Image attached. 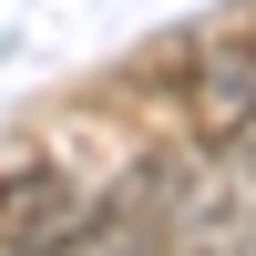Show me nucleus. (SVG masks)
Here are the masks:
<instances>
[{
  "instance_id": "f03ea898",
  "label": "nucleus",
  "mask_w": 256,
  "mask_h": 256,
  "mask_svg": "<svg viewBox=\"0 0 256 256\" xmlns=\"http://www.w3.org/2000/svg\"><path fill=\"white\" fill-rule=\"evenodd\" d=\"M184 113H195V134L216 144V154L226 144L256 154V20L195 41V62H184Z\"/></svg>"
},
{
  "instance_id": "f257e3e1",
  "label": "nucleus",
  "mask_w": 256,
  "mask_h": 256,
  "mask_svg": "<svg viewBox=\"0 0 256 256\" xmlns=\"http://www.w3.org/2000/svg\"><path fill=\"white\" fill-rule=\"evenodd\" d=\"M92 226H102V195L72 184V174H52V164L0 184V256H72Z\"/></svg>"
}]
</instances>
